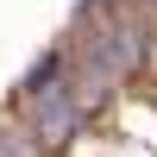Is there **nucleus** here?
<instances>
[{
    "label": "nucleus",
    "instance_id": "nucleus-5",
    "mask_svg": "<svg viewBox=\"0 0 157 157\" xmlns=\"http://www.w3.org/2000/svg\"><path fill=\"white\" fill-rule=\"evenodd\" d=\"M145 6H151V13H157V0H145Z\"/></svg>",
    "mask_w": 157,
    "mask_h": 157
},
{
    "label": "nucleus",
    "instance_id": "nucleus-1",
    "mask_svg": "<svg viewBox=\"0 0 157 157\" xmlns=\"http://www.w3.org/2000/svg\"><path fill=\"white\" fill-rule=\"evenodd\" d=\"M145 44H151V25H145V19H132V13H113V19H101L94 32H88V44L75 50V69H69L75 101L94 113L101 101H107L113 88L126 82V75H138Z\"/></svg>",
    "mask_w": 157,
    "mask_h": 157
},
{
    "label": "nucleus",
    "instance_id": "nucleus-3",
    "mask_svg": "<svg viewBox=\"0 0 157 157\" xmlns=\"http://www.w3.org/2000/svg\"><path fill=\"white\" fill-rule=\"evenodd\" d=\"M57 82H69V44H50L44 57H38L32 69L19 75V101H32V94H44V88H57Z\"/></svg>",
    "mask_w": 157,
    "mask_h": 157
},
{
    "label": "nucleus",
    "instance_id": "nucleus-4",
    "mask_svg": "<svg viewBox=\"0 0 157 157\" xmlns=\"http://www.w3.org/2000/svg\"><path fill=\"white\" fill-rule=\"evenodd\" d=\"M0 157H38V138L25 132V126H6V120H0Z\"/></svg>",
    "mask_w": 157,
    "mask_h": 157
},
{
    "label": "nucleus",
    "instance_id": "nucleus-2",
    "mask_svg": "<svg viewBox=\"0 0 157 157\" xmlns=\"http://www.w3.org/2000/svg\"><path fill=\"white\" fill-rule=\"evenodd\" d=\"M82 120H88V107L75 101V88H69V82H57V88H44V94L25 101V132H32L44 151L69 145V138L82 132Z\"/></svg>",
    "mask_w": 157,
    "mask_h": 157
}]
</instances>
